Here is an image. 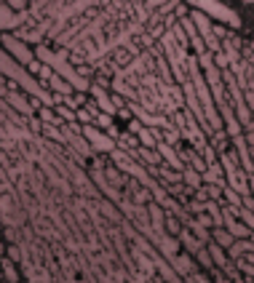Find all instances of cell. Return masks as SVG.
<instances>
[{
    "label": "cell",
    "instance_id": "6da1fadb",
    "mask_svg": "<svg viewBox=\"0 0 254 283\" xmlns=\"http://www.w3.org/2000/svg\"><path fill=\"white\" fill-rule=\"evenodd\" d=\"M166 262L172 264L174 270H176V275H180V278L184 280V275H188V272L196 267V256L188 254V251H180V254H174L172 259H166Z\"/></svg>",
    "mask_w": 254,
    "mask_h": 283
},
{
    "label": "cell",
    "instance_id": "7a4b0ae2",
    "mask_svg": "<svg viewBox=\"0 0 254 283\" xmlns=\"http://www.w3.org/2000/svg\"><path fill=\"white\" fill-rule=\"evenodd\" d=\"M156 248H158V254H160V256L172 259L174 254H180L182 243H180V238H176V235H168V232H164V235H160V238H158Z\"/></svg>",
    "mask_w": 254,
    "mask_h": 283
},
{
    "label": "cell",
    "instance_id": "3957f363",
    "mask_svg": "<svg viewBox=\"0 0 254 283\" xmlns=\"http://www.w3.org/2000/svg\"><path fill=\"white\" fill-rule=\"evenodd\" d=\"M176 238H180V243H182V248L188 251V254H196V251H198V248L204 246V240L198 238V235H196L193 230H190L188 224H184L182 230H180V235H176Z\"/></svg>",
    "mask_w": 254,
    "mask_h": 283
},
{
    "label": "cell",
    "instance_id": "277c9868",
    "mask_svg": "<svg viewBox=\"0 0 254 283\" xmlns=\"http://www.w3.org/2000/svg\"><path fill=\"white\" fill-rule=\"evenodd\" d=\"M3 43H6V48H8L14 56H16L22 64H27V62H32V51H27V46L24 43H19V40H14L11 35H6L3 38Z\"/></svg>",
    "mask_w": 254,
    "mask_h": 283
},
{
    "label": "cell",
    "instance_id": "5b68a950",
    "mask_svg": "<svg viewBox=\"0 0 254 283\" xmlns=\"http://www.w3.org/2000/svg\"><path fill=\"white\" fill-rule=\"evenodd\" d=\"M190 19H193V24H196V30H198V35H209L212 32V19H209V14L206 11H201V8H193L190 11Z\"/></svg>",
    "mask_w": 254,
    "mask_h": 283
},
{
    "label": "cell",
    "instance_id": "8992f818",
    "mask_svg": "<svg viewBox=\"0 0 254 283\" xmlns=\"http://www.w3.org/2000/svg\"><path fill=\"white\" fill-rule=\"evenodd\" d=\"M6 102H8V104H11L14 110H19V112H24V115H35V112H32V107H30V99H27L22 91H8Z\"/></svg>",
    "mask_w": 254,
    "mask_h": 283
},
{
    "label": "cell",
    "instance_id": "52a82bcc",
    "mask_svg": "<svg viewBox=\"0 0 254 283\" xmlns=\"http://www.w3.org/2000/svg\"><path fill=\"white\" fill-rule=\"evenodd\" d=\"M48 88H51V91H56V94H64V96L75 94L72 83H70V80H64V78H62L59 72H54V75L48 78Z\"/></svg>",
    "mask_w": 254,
    "mask_h": 283
},
{
    "label": "cell",
    "instance_id": "ba28073f",
    "mask_svg": "<svg viewBox=\"0 0 254 283\" xmlns=\"http://www.w3.org/2000/svg\"><path fill=\"white\" fill-rule=\"evenodd\" d=\"M206 248H209V254H212V259H214V264H220V267H225L228 262H230V256H228V251L220 246L217 240H206Z\"/></svg>",
    "mask_w": 254,
    "mask_h": 283
},
{
    "label": "cell",
    "instance_id": "9c48e42d",
    "mask_svg": "<svg viewBox=\"0 0 254 283\" xmlns=\"http://www.w3.org/2000/svg\"><path fill=\"white\" fill-rule=\"evenodd\" d=\"M212 240H217L222 248H228L236 238H233V232H230L225 224H217V227H212Z\"/></svg>",
    "mask_w": 254,
    "mask_h": 283
},
{
    "label": "cell",
    "instance_id": "30bf717a",
    "mask_svg": "<svg viewBox=\"0 0 254 283\" xmlns=\"http://www.w3.org/2000/svg\"><path fill=\"white\" fill-rule=\"evenodd\" d=\"M182 182L188 184V187H193V190H196V187H201V184H204L201 171H196L193 166H184V168H182Z\"/></svg>",
    "mask_w": 254,
    "mask_h": 283
},
{
    "label": "cell",
    "instance_id": "8fae6325",
    "mask_svg": "<svg viewBox=\"0 0 254 283\" xmlns=\"http://www.w3.org/2000/svg\"><path fill=\"white\" fill-rule=\"evenodd\" d=\"M102 171H104V176L110 179L112 187H123V184H126V174H120V168L115 166V163H112V166L107 163V168H102Z\"/></svg>",
    "mask_w": 254,
    "mask_h": 283
},
{
    "label": "cell",
    "instance_id": "7c38bea8",
    "mask_svg": "<svg viewBox=\"0 0 254 283\" xmlns=\"http://www.w3.org/2000/svg\"><path fill=\"white\" fill-rule=\"evenodd\" d=\"M14 264H16V262H11L8 256H3V259H0V270H3V275H6V280H11V283L22 278V275L16 272V267H14Z\"/></svg>",
    "mask_w": 254,
    "mask_h": 283
},
{
    "label": "cell",
    "instance_id": "4fadbf2b",
    "mask_svg": "<svg viewBox=\"0 0 254 283\" xmlns=\"http://www.w3.org/2000/svg\"><path fill=\"white\" fill-rule=\"evenodd\" d=\"M182 219L176 216V214H166V219H164V230L168 232V235H180V230H182Z\"/></svg>",
    "mask_w": 254,
    "mask_h": 283
},
{
    "label": "cell",
    "instance_id": "5bb4252c",
    "mask_svg": "<svg viewBox=\"0 0 254 283\" xmlns=\"http://www.w3.org/2000/svg\"><path fill=\"white\" fill-rule=\"evenodd\" d=\"M152 200V192H150V187H140L136 192H132V203H136V206H148V203Z\"/></svg>",
    "mask_w": 254,
    "mask_h": 283
},
{
    "label": "cell",
    "instance_id": "9a60e30c",
    "mask_svg": "<svg viewBox=\"0 0 254 283\" xmlns=\"http://www.w3.org/2000/svg\"><path fill=\"white\" fill-rule=\"evenodd\" d=\"M193 256H196V262H198V264H201V267H204V270H209V267L214 264V259H212V254H209V248H206V243H204V246H201V248H198V251H196V254H193Z\"/></svg>",
    "mask_w": 254,
    "mask_h": 283
},
{
    "label": "cell",
    "instance_id": "2e32d148",
    "mask_svg": "<svg viewBox=\"0 0 254 283\" xmlns=\"http://www.w3.org/2000/svg\"><path fill=\"white\" fill-rule=\"evenodd\" d=\"M222 200L230 203V206H241V192L233 190L230 184H225V187H222Z\"/></svg>",
    "mask_w": 254,
    "mask_h": 283
},
{
    "label": "cell",
    "instance_id": "e0dca14e",
    "mask_svg": "<svg viewBox=\"0 0 254 283\" xmlns=\"http://www.w3.org/2000/svg\"><path fill=\"white\" fill-rule=\"evenodd\" d=\"M136 136H140V144H142V147H156V144H158V139L152 136V131L148 128V126H142Z\"/></svg>",
    "mask_w": 254,
    "mask_h": 283
},
{
    "label": "cell",
    "instance_id": "ac0fdd59",
    "mask_svg": "<svg viewBox=\"0 0 254 283\" xmlns=\"http://www.w3.org/2000/svg\"><path fill=\"white\" fill-rule=\"evenodd\" d=\"M6 256H8L11 262H16V264H22V262H24V254H22L19 243H11V246H8V251H6Z\"/></svg>",
    "mask_w": 254,
    "mask_h": 283
},
{
    "label": "cell",
    "instance_id": "d6986e66",
    "mask_svg": "<svg viewBox=\"0 0 254 283\" xmlns=\"http://www.w3.org/2000/svg\"><path fill=\"white\" fill-rule=\"evenodd\" d=\"M204 43H206V51H212V54H217V51H222V40H220V38L217 35H206L204 38Z\"/></svg>",
    "mask_w": 254,
    "mask_h": 283
},
{
    "label": "cell",
    "instance_id": "ffe728a7",
    "mask_svg": "<svg viewBox=\"0 0 254 283\" xmlns=\"http://www.w3.org/2000/svg\"><path fill=\"white\" fill-rule=\"evenodd\" d=\"M75 118H78V123H83V126L94 123V115H91L86 107H78V110H75Z\"/></svg>",
    "mask_w": 254,
    "mask_h": 283
},
{
    "label": "cell",
    "instance_id": "44dd1931",
    "mask_svg": "<svg viewBox=\"0 0 254 283\" xmlns=\"http://www.w3.org/2000/svg\"><path fill=\"white\" fill-rule=\"evenodd\" d=\"M94 126H99V128H110V126H112V115H107V112H99L96 118H94Z\"/></svg>",
    "mask_w": 254,
    "mask_h": 283
},
{
    "label": "cell",
    "instance_id": "7402d4cb",
    "mask_svg": "<svg viewBox=\"0 0 254 283\" xmlns=\"http://www.w3.org/2000/svg\"><path fill=\"white\" fill-rule=\"evenodd\" d=\"M214 67H220V70H228V67H230V59H228L225 51H217V54H214Z\"/></svg>",
    "mask_w": 254,
    "mask_h": 283
},
{
    "label": "cell",
    "instance_id": "603a6c76",
    "mask_svg": "<svg viewBox=\"0 0 254 283\" xmlns=\"http://www.w3.org/2000/svg\"><path fill=\"white\" fill-rule=\"evenodd\" d=\"M174 16H176V22H180V19H184V16H190V11H188V6H182V3H176L174 6Z\"/></svg>",
    "mask_w": 254,
    "mask_h": 283
},
{
    "label": "cell",
    "instance_id": "cb8c5ba5",
    "mask_svg": "<svg viewBox=\"0 0 254 283\" xmlns=\"http://www.w3.org/2000/svg\"><path fill=\"white\" fill-rule=\"evenodd\" d=\"M241 208L254 211V195H252V192H244V195H241Z\"/></svg>",
    "mask_w": 254,
    "mask_h": 283
},
{
    "label": "cell",
    "instance_id": "d4e9b609",
    "mask_svg": "<svg viewBox=\"0 0 254 283\" xmlns=\"http://www.w3.org/2000/svg\"><path fill=\"white\" fill-rule=\"evenodd\" d=\"M102 211H104V216H110L112 222H120V216H118V211H115L110 203H102Z\"/></svg>",
    "mask_w": 254,
    "mask_h": 283
},
{
    "label": "cell",
    "instance_id": "484cf974",
    "mask_svg": "<svg viewBox=\"0 0 254 283\" xmlns=\"http://www.w3.org/2000/svg\"><path fill=\"white\" fill-rule=\"evenodd\" d=\"M3 235H6V238H8V243H19V235H16V230H14V224H6Z\"/></svg>",
    "mask_w": 254,
    "mask_h": 283
},
{
    "label": "cell",
    "instance_id": "4316f807",
    "mask_svg": "<svg viewBox=\"0 0 254 283\" xmlns=\"http://www.w3.org/2000/svg\"><path fill=\"white\" fill-rule=\"evenodd\" d=\"M40 67H43V64H40V62H38V59L27 62V72H30V75H35V78L40 75Z\"/></svg>",
    "mask_w": 254,
    "mask_h": 283
},
{
    "label": "cell",
    "instance_id": "83f0119b",
    "mask_svg": "<svg viewBox=\"0 0 254 283\" xmlns=\"http://www.w3.org/2000/svg\"><path fill=\"white\" fill-rule=\"evenodd\" d=\"M212 35H217V38H220V40H225V38H228L230 32H228V30H225V27H222V24H212Z\"/></svg>",
    "mask_w": 254,
    "mask_h": 283
},
{
    "label": "cell",
    "instance_id": "f1b7e54d",
    "mask_svg": "<svg viewBox=\"0 0 254 283\" xmlns=\"http://www.w3.org/2000/svg\"><path fill=\"white\" fill-rule=\"evenodd\" d=\"M168 0H144V8L148 11H156V8H160V6H166Z\"/></svg>",
    "mask_w": 254,
    "mask_h": 283
},
{
    "label": "cell",
    "instance_id": "f546056e",
    "mask_svg": "<svg viewBox=\"0 0 254 283\" xmlns=\"http://www.w3.org/2000/svg\"><path fill=\"white\" fill-rule=\"evenodd\" d=\"M142 120H136V118H132V120H128V126H126V131H132V134H140V128H142Z\"/></svg>",
    "mask_w": 254,
    "mask_h": 283
},
{
    "label": "cell",
    "instance_id": "4dcf8cb0",
    "mask_svg": "<svg viewBox=\"0 0 254 283\" xmlns=\"http://www.w3.org/2000/svg\"><path fill=\"white\" fill-rule=\"evenodd\" d=\"M6 3H8L14 11H24L27 8V0H6Z\"/></svg>",
    "mask_w": 254,
    "mask_h": 283
},
{
    "label": "cell",
    "instance_id": "1f68e13d",
    "mask_svg": "<svg viewBox=\"0 0 254 283\" xmlns=\"http://www.w3.org/2000/svg\"><path fill=\"white\" fill-rule=\"evenodd\" d=\"M104 134H107V136H110V139H115V142H118V136H120V128H118V126H110V128H104Z\"/></svg>",
    "mask_w": 254,
    "mask_h": 283
},
{
    "label": "cell",
    "instance_id": "d6a6232c",
    "mask_svg": "<svg viewBox=\"0 0 254 283\" xmlns=\"http://www.w3.org/2000/svg\"><path fill=\"white\" fill-rule=\"evenodd\" d=\"M6 86H8V91H19V83L14 78H6Z\"/></svg>",
    "mask_w": 254,
    "mask_h": 283
},
{
    "label": "cell",
    "instance_id": "836d02e7",
    "mask_svg": "<svg viewBox=\"0 0 254 283\" xmlns=\"http://www.w3.org/2000/svg\"><path fill=\"white\" fill-rule=\"evenodd\" d=\"M249 192L254 195V174H249Z\"/></svg>",
    "mask_w": 254,
    "mask_h": 283
},
{
    "label": "cell",
    "instance_id": "e575fe53",
    "mask_svg": "<svg viewBox=\"0 0 254 283\" xmlns=\"http://www.w3.org/2000/svg\"><path fill=\"white\" fill-rule=\"evenodd\" d=\"M6 251H8V246H3V240H0V259L6 256Z\"/></svg>",
    "mask_w": 254,
    "mask_h": 283
},
{
    "label": "cell",
    "instance_id": "d590c367",
    "mask_svg": "<svg viewBox=\"0 0 254 283\" xmlns=\"http://www.w3.org/2000/svg\"><path fill=\"white\" fill-rule=\"evenodd\" d=\"M249 155H252V160H254V144H249Z\"/></svg>",
    "mask_w": 254,
    "mask_h": 283
},
{
    "label": "cell",
    "instance_id": "8d00e7d4",
    "mask_svg": "<svg viewBox=\"0 0 254 283\" xmlns=\"http://www.w3.org/2000/svg\"><path fill=\"white\" fill-rule=\"evenodd\" d=\"M3 192H6V187H3V184H0V195H3Z\"/></svg>",
    "mask_w": 254,
    "mask_h": 283
},
{
    "label": "cell",
    "instance_id": "74e56055",
    "mask_svg": "<svg viewBox=\"0 0 254 283\" xmlns=\"http://www.w3.org/2000/svg\"><path fill=\"white\" fill-rule=\"evenodd\" d=\"M252 51H254V43H252Z\"/></svg>",
    "mask_w": 254,
    "mask_h": 283
},
{
    "label": "cell",
    "instance_id": "f35d334b",
    "mask_svg": "<svg viewBox=\"0 0 254 283\" xmlns=\"http://www.w3.org/2000/svg\"><path fill=\"white\" fill-rule=\"evenodd\" d=\"M0 3H6V0H0Z\"/></svg>",
    "mask_w": 254,
    "mask_h": 283
},
{
    "label": "cell",
    "instance_id": "ab89813d",
    "mask_svg": "<svg viewBox=\"0 0 254 283\" xmlns=\"http://www.w3.org/2000/svg\"><path fill=\"white\" fill-rule=\"evenodd\" d=\"M0 75H3V72H0Z\"/></svg>",
    "mask_w": 254,
    "mask_h": 283
}]
</instances>
